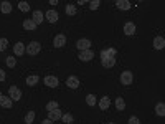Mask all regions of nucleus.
Masks as SVG:
<instances>
[{
    "mask_svg": "<svg viewBox=\"0 0 165 124\" xmlns=\"http://www.w3.org/2000/svg\"><path fill=\"white\" fill-rule=\"evenodd\" d=\"M129 124H140V121H139L137 116H130L129 118Z\"/></svg>",
    "mask_w": 165,
    "mask_h": 124,
    "instance_id": "34",
    "label": "nucleus"
},
{
    "mask_svg": "<svg viewBox=\"0 0 165 124\" xmlns=\"http://www.w3.org/2000/svg\"><path fill=\"white\" fill-rule=\"evenodd\" d=\"M101 5V2L99 0H94V2H89V7H91V10H98Z\"/></svg>",
    "mask_w": 165,
    "mask_h": 124,
    "instance_id": "33",
    "label": "nucleus"
},
{
    "mask_svg": "<svg viewBox=\"0 0 165 124\" xmlns=\"http://www.w3.org/2000/svg\"><path fill=\"white\" fill-rule=\"evenodd\" d=\"M73 119H74V118H73V114H70V113H66V114H63V116H61V121L65 124H71Z\"/></svg>",
    "mask_w": 165,
    "mask_h": 124,
    "instance_id": "28",
    "label": "nucleus"
},
{
    "mask_svg": "<svg viewBox=\"0 0 165 124\" xmlns=\"http://www.w3.org/2000/svg\"><path fill=\"white\" fill-rule=\"evenodd\" d=\"M65 45H66V36L63 35V33L56 35L55 40H53V46H55V48H63Z\"/></svg>",
    "mask_w": 165,
    "mask_h": 124,
    "instance_id": "6",
    "label": "nucleus"
},
{
    "mask_svg": "<svg viewBox=\"0 0 165 124\" xmlns=\"http://www.w3.org/2000/svg\"><path fill=\"white\" fill-rule=\"evenodd\" d=\"M8 46V40L7 38H0V51H5Z\"/></svg>",
    "mask_w": 165,
    "mask_h": 124,
    "instance_id": "31",
    "label": "nucleus"
},
{
    "mask_svg": "<svg viewBox=\"0 0 165 124\" xmlns=\"http://www.w3.org/2000/svg\"><path fill=\"white\" fill-rule=\"evenodd\" d=\"M154 48L155 50H163L165 48V38L163 36H155L154 38Z\"/></svg>",
    "mask_w": 165,
    "mask_h": 124,
    "instance_id": "10",
    "label": "nucleus"
},
{
    "mask_svg": "<svg viewBox=\"0 0 165 124\" xmlns=\"http://www.w3.org/2000/svg\"><path fill=\"white\" fill-rule=\"evenodd\" d=\"M116 48H108V50H103L101 51V58H114L116 56Z\"/></svg>",
    "mask_w": 165,
    "mask_h": 124,
    "instance_id": "16",
    "label": "nucleus"
},
{
    "mask_svg": "<svg viewBox=\"0 0 165 124\" xmlns=\"http://www.w3.org/2000/svg\"><path fill=\"white\" fill-rule=\"evenodd\" d=\"M45 17H46V20L50 22V23H56V22H58V12L53 10V8L45 13Z\"/></svg>",
    "mask_w": 165,
    "mask_h": 124,
    "instance_id": "13",
    "label": "nucleus"
},
{
    "mask_svg": "<svg viewBox=\"0 0 165 124\" xmlns=\"http://www.w3.org/2000/svg\"><path fill=\"white\" fill-rule=\"evenodd\" d=\"M18 8H20V12H28L30 10V3L28 2H18Z\"/></svg>",
    "mask_w": 165,
    "mask_h": 124,
    "instance_id": "30",
    "label": "nucleus"
},
{
    "mask_svg": "<svg viewBox=\"0 0 165 124\" xmlns=\"http://www.w3.org/2000/svg\"><path fill=\"white\" fill-rule=\"evenodd\" d=\"M124 33H125L127 36H132L134 33H135V25H134L132 22H127V23L124 25Z\"/></svg>",
    "mask_w": 165,
    "mask_h": 124,
    "instance_id": "14",
    "label": "nucleus"
},
{
    "mask_svg": "<svg viewBox=\"0 0 165 124\" xmlns=\"http://www.w3.org/2000/svg\"><path fill=\"white\" fill-rule=\"evenodd\" d=\"M5 63H7V66H8V68H15V65H17V60L13 58V56H7V58H5Z\"/></svg>",
    "mask_w": 165,
    "mask_h": 124,
    "instance_id": "29",
    "label": "nucleus"
},
{
    "mask_svg": "<svg viewBox=\"0 0 165 124\" xmlns=\"http://www.w3.org/2000/svg\"><path fill=\"white\" fill-rule=\"evenodd\" d=\"M116 108H117V111H124V108H125V101H124V98H116Z\"/></svg>",
    "mask_w": 165,
    "mask_h": 124,
    "instance_id": "24",
    "label": "nucleus"
},
{
    "mask_svg": "<svg viewBox=\"0 0 165 124\" xmlns=\"http://www.w3.org/2000/svg\"><path fill=\"white\" fill-rule=\"evenodd\" d=\"M38 81H40V78H38L36 75H32V76H28V78H27L25 83H27V86H35Z\"/></svg>",
    "mask_w": 165,
    "mask_h": 124,
    "instance_id": "23",
    "label": "nucleus"
},
{
    "mask_svg": "<svg viewBox=\"0 0 165 124\" xmlns=\"http://www.w3.org/2000/svg\"><path fill=\"white\" fill-rule=\"evenodd\" d=\"M0 12L5 13V15H8V13L12 12V3L7 2V0H5V2H2V3H0Z\"/></svg>",
    "mask_w": 165,
    "mask_h": 124,
    "instance_id": "18",
    "label": "nucleus"
},
{
    "mask_svg": "<svg viewBox=\"0 0 165 124\" xmlns=\"http://www.w3.org/2000/svg\"><path fill=\"white\" fill-rule=\"evenodd\" d=\"M65 12H66V15L73 17V15H76V7H74V5H71V3H68L66 8H65Z\"/></svg>",
    "mask_w": 165,
    "mask_h": 124,
    "instance_id": "25",
    "label": "nucleus"
},
{
    "mask_svg": "<svg viewBox=\"0 0 165 124\" xmlns=\"http://www.w3.org/2000/svg\"><path fill=\"white\" fill-rule=\"evenodd\" d=\"M108 124H114V122H108Z\"/></svg>",
    "mask_w": 165,
    "mask_h": 124,
    "instance_id": "37",
    "label": "nucleus"
},
{
    "mask_svg": "<svg viewBox=\"0 0 165 124\" xmlns=\"http://www.w3.org/2000/svg\"><path fill=\"white\" fill-rule=\"evenodd\" d=\"M101 65H103L104 68H112L116 65V58H103L101 60Z\"/></svg>",
    "mask_w": 165,
    "mask_h": 124,
    "instance_id": "22",
    "label": "nucleus"
},
{
    "mask_svg": "<svg viewBox=\"0 0 165 124\" xmlns=\"http://www.w3.org/2000/svg\"><path fill=\"white\" fill-rule=\"evenodd\" d=\"M66 86L70 88V89L79 88V78H78V76H70V78L66 79Z\"/></svg>",
    "mask_w": 165,
    "mask_h": 124,
    "instance_id": "7",
    "label": "nucleus"
},
{
    "mask_svg": "<svg viewBox=\"0 0 165 124\" xmlns=\"http://www.w3.org/2000/svg\"><path fill=\"white\" fill-rule=\"evenodd\" d=\"M109 106H111V99L108 96H103V98H101V101H99V109H101V111H106Z\"/></svg>",
    "mask_w": 165,
    "mask_h": 124,
    "instance_id": "17",
    "label": "nucleus"
},
{
    "mask_svg": "<svg viewBox=\"0 0 165 124\" xmlns=\"http://www.w3.org/2000/svg\"><path fill=\"white\" fill-rule=\"evenodd\" d=\"M91 40H88V38H81V40L76 41V46L79 51H84V50H91Z\"/></svg>",
    "mask_w": 165,
    "mask_h": 124,
    "instance_id": "4",
    "label": "nucleus"
},
{
    "mask_svg": "<svg viewBox=\"0 0 165 124\" xmlns=\"http://www.w3.org/2000/svg\"><path fill=\"white\" fill-rule=\"evenodd\" d=\"M41 124H53V121H51V119H48V118H46V119H45V121H43Z\"/></svg>",
    "mask_w": 165,
    "mask_h": 124,
    "instance_id": "36",
    "label": "nucleus"
},
{
    "mask_svg": "<svg viewBox=\"0 0 165 124\" xmlns=\"http://www.w3.org/2000/svg\"><path fill=\"white\" fill-rule=\"evenodd\" d=\"M0 96H2V93H0Z\"/></svg>",
    "mask_w": 165,
    "mask_h": 124,
    "instance_id": "38",
    "label": "nucleus"
},
{
    "mask_svg": "<svg viewBox=\"0 0 165 124\" xmlns=\"http://www.w3.org/2000/svg\"><path fill=\"white\" fill-rule=\"evenodd\" d=\"M33 121H35V111H28L25 116V124H32Z\"/></svg>",
    "mask_w": 165,
    "mask_h": 124,
    "instance_id": "26",
    "label": "nucleus"
},
{
    "mask_svg": "<svg viewBox=\"0 0 165 124\" xmlns=\"http://www.w3.org/2000/svg\"><path fill=\"white\" fill-rule=\"evenodd\" d=\"M40 50H41V45H40V41H30L27 46H25V51H27V55H30V56H35L40 53Z\"/></svg>",
    "mask_w": 165,
    "mask_h": 124,
    "instance_id": "1",
    "label": "nucleus"
},
{
    "mask_svg": "<svg viewBox=\"0 0 165 124\" xmlns=\"http://www.w3.org/2000/svg\"><path fill=\"white\" fill-rule=\"evenodd\" d=\"M43 17H45V15H43V12H41V10H35V12H33V18H32V20L38 25V23H41L43 20H45Z\"/></svg>",
    "mask_w": 165,
    "mask_h": 124,
    "instance_id": "19",
    "label": "nucleus"
},
{
    "mask_svg": "<svg viewBox=\"0 0 165 124\" xmlns=\"http://www.w3.org/2000/svg\"><path fill=\"white\" fill-rule=\"evenodd\" d=\"M0 106L5 108V109H10L13 106V101L8 96H3V94H2V96H0Z\"/></svg>",
    "mask_w": 165,
    "mask_h": 124,
    "instance_id": "12",
    "label": "nucleus"
},
{
    "mask_svg": "<svg viewBox=\"0 0 165 124\" xmlns=\"http://www.w3.org/2000/svg\"><path fill=\"white\" fill-rule=\"evenodd\" d=\"M23 28H25V30H30V32H33L36 28V23L32 20V18H27L25 22H23Z\"/></svg>",
    "mask_w": 165,
    "mask_h": 124,
    "instance_id": "20",
    "label": "nucleus"
},
{
    "mask_svg": "<svg viewBox=\"0 0 165 124\" xmlns=\"http://www.w3.org/2000/svg\"><path fill=\"white\" fill-rule=\"evenodd\" d=\"M8 98H10L12 101H20L22 91H20L17 86H10V88H8Z\"/></svg>",
    "mask_w": 165,
    "mask_h": 124,
    "instance_id": "3",
    "label": "nucleus"
},
{
    "mask_svg": "<svg viewBox=\"0 0 165 124\" xmlns=\"http://www.w3.org/2000/svg\"><path fill=\"white\" fill-rule=\"evenodd\" d=\"M56 108H58V103H56V101L46 103V111H53V109H56Z\"/></svg>",
    "mask_w": 165,
    "mask_h": 124,
    "instance_id": "32",
    "label": "nucleus"
},
{
    "mask_svg": "<svg viewBox=\"0 0 165 124\" xmlns=\"http://www.w3.org/2000/svg\"><path fill=\"white\" fill-rule=\"evenodd\" d=\"M13 53H15L17 56H22L23 53H25V45H23L22 41L15 43V45H13Z\"/></svg>",
    "mask_w": 165,
    "mask_h": 124,
    "instance_id": "15",
    "label": "nucleus"
},
{
    "mask_svg": "<svg viewBox=\"0 0 165 124\" xmlns=\"http://www.w3.org/2000/svg\"><path fill=\"white\" fill-rule=\"evenodd\" d=\"M116 7H117L119 10H130L132 3H130L129 0H117V2H116Z\"/></svg>",
    "mask_w": 165,
    "mask_h": 124,
    "instance_id": "11",
    "label": "nucleus"
},
{
    "mask_svg": "<svg viewBox=\"0 0 165 124\" xmlns=\"http://www.w3.org/2000/svg\"><path fill=\"white\" fill-rule=\"evenodd\" d=\"M155 114H157V116H160V118L165 116V104H163L162 101L157 103V106H155Z\"/></svg>",
    "mask_w": 165,
    "mask_h": 124,
    "instance_id": "21",
    "label": "nucleus"
},
{
    "mask_svg": "<svg viewBox=\"0 0 165 124\" xmlns=\"http://www.w3.org/2000/svg\"><path fill=\"white\" fill-rule=\"evenodd\" d=\"M96 101H98V99H96L94 94H88V96H86V104H88V106L93 108L94 104H96Z\"/></svg>",
    "mask_w": 165,
    "mask_h": 124,
    "instance_id": "27",
    "label": "nucleus"
},
{
    "mask_svg": "<svg viewBox=\"0 0 165 124\" xmlns=\"http://www.w3.org/2000/svg\"><path fill=\"white\" fill-rule=\"evenodd\" d=\"M61 116H63V113L60 111V108L53 109V111H48V119H51L53 122L58 121V119H61Z\"/></svg>",
    "mask_w": 165,
    "mask_h": 124,
    "instance_id": "9",
    "label": "nucleus"
},
{
    "mask_svg": "<svg viewBox=\"0 0 165 124\" xmlns=\"http://www.w3.org/2000/svg\"><path fill=\"white\" fill-rule=\"evenodd\" d=\"M3 79H5V71L0 70V81H3Z\"/></svg>",
    "mask_w": 165,
    "mask_h": 124,
    "instance_id": "35",
    "label": "nucleus"
},
{
    "mask_svg": "<svg viewBox=\"0 0 165 124\" xmlns=\"http://www.w3.org/2000/svg\"><path fill=\"white\" fill-rule=\"evenodd\" d=\"M43 81H45V84H46L48 88H56L58 84H60V81H58V78H56V76H53V75H48V76H45V79H43Z\"/></svg>",
    "mask_w": 165,
    "mask_h": 124,
    "instance_id": "5",
    "label": "nucleus"
},
{
    "mask_svg": "<svg viewBox=\"0 0 165 124\" xmlns=\"http://www.w3.org/2000/svg\"><path fill=\"white\" fill-rule=\"evenodd\" d=\"M132 81H134L132 71L125 70V71H122V73H121V84H124V86H129V84H132Z\"/></svg>",
    "mask_w": 165,
    "mask_h": 124,
    "instance_id": "2",
    "label": "nucleus"
},
{
    "mask_svg": "<svg viewBox=\"0 0 165 124\" xmlns=\"http://www.w3.org/2000/svg\"><path fill=\"white\" fill-rule=\"evenodd\" d=\"M94 58V51L93 50H84V51H79V60L81 61H89Z\"/></svg>",
    "mask_w": 165,
    "mask_h": 124,
    "instance_id": "8",
    "label": "nucleus"
}]
</instances>
